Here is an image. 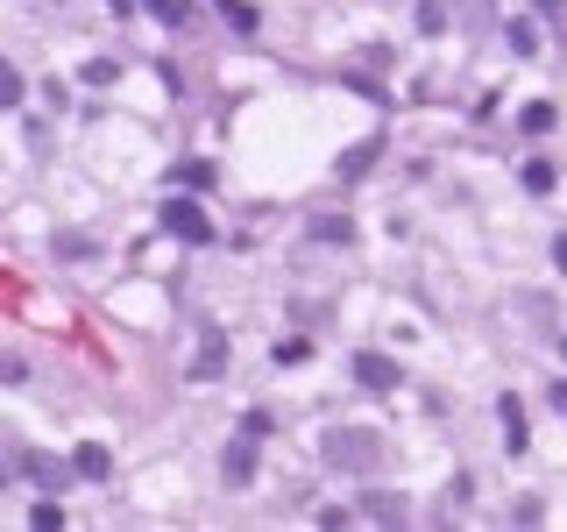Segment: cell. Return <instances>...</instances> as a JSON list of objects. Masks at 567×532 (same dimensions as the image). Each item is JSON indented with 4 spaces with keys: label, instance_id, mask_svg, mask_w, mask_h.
<instances>
[{
    "label": "cell",
    "instance_id": "obj_1",
    "mask_svg": "<svg viewBox=\"0 0 567 532\" xmlns=\"http://www.w3.org/2000/svg\"><path fill=\"white\" fill-rule=\"evenodd\" d=\"M319 454H327L334 469H355V476H369V469L383 462V440H376L369 426H341V433H327V447H319Z\"/></svg>",
    "mask_w": 567,
    "mask_h": 532
},
{
    "label": "cell",
    "instance_id": "obj_2",
    "mask_svg": "<svg viewBox=\"0 0 567 532\" xmlns=\"http://www.w3.org/2000/svg\"><path fill=\"white\" fill-rule=\"evenodd\" d=\"M164 227H171L178 242H213V220H206L192 199H171V206H164Z\"/></svg>",
    "mask_w": 567,
    "mask_h": 532
},
{
    "label": "cell",
    "instance_id": "obj_3",
    "mask_svg": "<svg viewBox=\"0 0 567 532\" xmlns=\"http://www.w3.org/2000/svg\"><path fill=\"white\" fill-rule=\"evenodd\" d=\"M220 362H227V334H220V327H206V334H199V362H192V384H213Z\"/></svg>",
    "mask_w": 567,
    "mask_h": 532
},
{
    "label": "cell",
    "instance_id": "obj_4",
    "mask_svg": "<svg viewBox=\"0 0 567 532\" xmlns=\"http://www.w3.org/2000/svg\"><path fill=\"white\" fill-rule=\"evenodd\" d=\"M220 469H227L234 490L249 483V476H256V433H234V447H227V462H220Z\"/></svg>",
    "mask_w": 567,
    "mask_h": 532
},
{
    "label": "cell",
    "instance_id": "obj_5",
    "mask_svg": "<svg viewBox=\"0 0 567 532\" xmlns=\"http://www.w3.org/2000/svg\"><path fill=\"white\" fill-rule=\"evenodd\" d=\"M71 476H86V483H107V476H114V454H107L100 440H86V447L71 454Z\"/></svg>",
    "mask_w": 567,
    "mask_h": 532
},
{
    "label": "cell",
    "instance_id": "obj_6",
    "mask_svg": "<svg viewBox=\"0 0 567 532\" xmlns=\"http://www.w3.org/2000/svg\"><path fill=\"white\" fill-rule=\"evenodd\" d=\"M355 376H362L369 391H397V362L390 355H355Z\"/></svg>",
    "mask_w": 567,
    "mask_h": 532
},
{
    "label": "cell",
    "instance_id": "obj_7",
    "mask_svg": "<svg viewBox=\"0 0 567 532\" xmlns=\"http://www.w3.org/2000/svg\"><path fill=\"white\" fill-rule=\"evenodd\" d=\"M497 419H504V447H511V454H525V447H532V433H525V405H518V398H504V405H497Z\"/></svg>",
    "mask_w": 567,
    "mask_h": 532
},
{
    "label": "cell",
    "instance_id": "obj_8",
    "mask_svg": "<svg viewBox=\"0 0 567 532\" xmlns=\"http://www.w3.org/2000/svg\"><path fill=\"white\" fill-rule=\"evenodd\" d=\"M553 121H560V114H553V100H532V107L518 114V128H525V135H546Z\"/></svg>",
    "mask_w": 567,
    "mask_h": 532
},
{
    "label": "cell",
    "instance_id": "obj_9",
    "mask_svg": "<svg viewBox=\"0 0 567 532\" xmlns=\"http://www.w3.org/2000/svg\"><path fill=\"white\" fill-rule=\"evenodd\" d=\"M369 518H376V525H404V497L376 490V497H369Z\"/></svg>",
    "mask_w": 567,
    "mask_h": 532
},
{
    "label": "cell",
    "instance_id": "obj_10",
    "mask_svg": "<svg viewBox=\"0 0 567 532\" xmlns=\"http://www.w3.org/2000/svg\"><path fill=\"white\" fill-rule=\"evenodd\" d=\"M29 476H36L43 490H64V476H71V469H57L50 454H29Z\"/></svg>",
    "mask_w": 567,
    "mask_h": 532
},
{
    "label": "cell",
    "instance_id": "obj_11",
    "mask_svg": "<svg viewBox=\"0 0 567 532\" xmlns=\"http://www.w3.org/2000/svg\"><path fill=\"white\" fill-rule=\"evenodd\" d=\"M78 79H86V86H114V79H121V64H114V57H93L86 71H78Z\"/></svg>",
    "mask_w": 567,
    "mask_h": 532
},
{
    "label": "cell",
    "instance_id": "obj_12",
    "mask_svg": "<svg viewBox=\"0 0 567 532\" xmlns=\"http://www.w3.org/2000/svg\"><path fill=\"white\" fill-rule=\"evenodd\" d=\"M15 100H22V71L0 57V107H15Z\"/></svg>",
    "mask_w": 567,
    "mask_h": 532
},
{
    "label": "cell",
    "instance_id": "obj_13",
    "mask_svg": "<svg viewBox=\"0 0 567 532\" xmlns=\"http://www.w3.org/2000/svg\"><path fill=\"white\" fill-rule=\"evenodd\" d=\"M312 235H319V242H348V235H355V227H348V213H341V220L327 213V220H312Z\"/></svg>",
    "mask_w": 567,
    "mask_h": 532
},
{
    "label": "cell",
    "instance_id": "obj_14",
    "mask_svg": "<svg viewBox=\"0 0 567 532\" xmlns=\"http://www.w3.org/2000/svg\"><path fill=\"white\" fill-rule=\"evenodd\" d=\"M504 36H511V50H518V57H532V50H539V29H532V22H511Z\"/></svg>",
    "mask_w": 567,
    "mask_h": 532
},
{
    "label": "cell",
    "instance_id": "obj_15",
    "mask_svg": "<svg viewBox=\"0 0 567 532\" xmlns=\"http://www.w3.org/2000/svg\"><path fill=\"white\" fill-rule=\"evenodd\" d=\"M29 525H36V532H57V525H64V504H50V497H43V504L29 511Z\"/></svg>",
    "mask_w": 567,
    "mask_h": 532
},
{
    "label": "cell",
    "instance_id": "obj_16",
    "mask_svg": "<svg viewBox=\"0 0 567 532\" xmlns=\"http://www.w3.org/2000/svg\"><path fill=\"white\" fill-rule=\"evenodd\" d=\"M525 192H553V164L532 157V164H525Z\"/></svg>",
    "mask_w": 567,
    "mask_h": 532
},
{
    "label": "cell",
    "instance_id": "obj_17",
    "mask_svg": "<svg viewBox=\"0 0 567 532\" xmlns=\"http://www.w3.org/2000/svg\"><path fill=\"white\" fill-rule=\"evenodd\" d=\"M149 8L164 15V22H185V8H178V0H149Z\"/></svg>",
    "mask_w": 567,
    "mask_h": 532
},
{
    "label": "cell",
    "instance_id": "obj_18",
    "mask_svg": "<svg viewBox=\"0 0 567 532\" xmlns=\"http://www.w3.org/2000/svg\"><path fill=\"white\" fill-rule=\"evenodd\" d=\"M539 8H546V15H553V22L567 29V0H539Z\"/></svg>",
    "mask_w": 567,
    "mask_h": 532
},
{
    "label": "cell",
    "instance_id": "obj_19",
    "mask_svg": "<svg viewBox=\"0 0 567 532\" xmlns=\"http://www.w3.org/2000/svg\"><path fill=\"white\" fill-rule=\"evenodd\" d=\"M553 263H560V270H567V235H560V242H553Z\"/></svg>",
    "mask_w": 567,
    "mask_h": 532
},
{
    "label": "cell",
    "instance_id": "obj_20",
    "mask_svg": "<svg viewBox=\"0 0 567 532\" xmlns=\"http://www.w3.org/2000/svg\"><path fill=\"white\" fill-rule=\"evenodd\" d=\"M553 405H560V412H567V384H553Z\"/></svg>",
    "mask_w": 567,
    "mask_h": 532
},
{
    "label": "cell",
    "instance_id": "obj_21",
    "mask_svg": "<svg viewBox=\"0 0 567 532\" xmlns=\"http://www.w3.org/2000/svg\"><path fill=\"white\" fill-rule=\"evenodd\" d=\"M0 490H8V462H0Z\"/></svg>",
    "mask_w": 567,
    "mask_h": 532
}]
</instances>
